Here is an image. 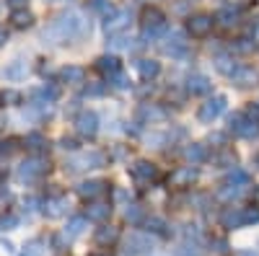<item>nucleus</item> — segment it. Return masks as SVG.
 Returning <instances> with one entry per match:
<instances>
[{
  "label": "nucleus",
  "mask_w": 259,
  "mask_h": 256,
  "mask_svg": "<svg viewBox=\"0 0 259 256\" xmlns=\"http://www.w3.org/2000/svg\"><path fill=\"white\" fill-rule=\"evenodd\" d=\"M215 68H218L221 73H226V75H233V70H236V65H231V57H226V55L215 57Z\"/></svg>",
  "instance_id": "obj_31"
},
{
  "label": "nucleus",
  "mask_w": 259,
  "mask_h": 256,
  "mask_svg": "<svg viewBox=\"0 0 259 256\" xmlns=\"http://www.w3.org/2000/svg\"><path fill=\"white\" fill-rule=\"evenodd\" d=\"M140 117H145V119H161L163 112H161V109H153V106H143V109H140Z\"/></svg>",
  "instance_id": "obj_35"
},
{
  "label": "nucleus",
  "mask_w": 259,
  "mask_h": 256,
  "mask_svg": "<svg viewBox=\"0 0 259 256\" xmlns=\"http://www.w3.org/2000/svg\"><path fill=\"white\" fill-rule=\"evenodd\" d=\"M226 104H228L226 96H212V98H207V101L200 106L197 119H200L202 124H212L215 119H218V117L226 112Z\"/></svg>",
  "instance_id": "obj_4"
},
{
  "label": "nucleus",
  "mask_w": 259,
  "mask_h": 256,
  "mask_svg": "<svg viewBox=\"0 0 259 256\" xmlns=\"http://www.w3.org/2000/svg\"><path fill=\"white\" fill-rule=\"evenodd\" d=\"M3 98H6V101H18V93H13V91H8V93H6Z\"/></svg>",
  "instance_id": "obj_43"
},
{
  "label": "nucleus",
  "mask_w": 259,
  "mask_h": 256,
  "mask_svg": "<svg viewBox=\"0 0 259 256\" xmlns=\"http://www.w3.org/2000/svg\"><path fill=\"white\" fill-rule=\"evenodd\" d=\"M112 215V207L109 204H94V207H89V218L91 220H106V218H109Z\"/></svg>",
  "instance_id": "obj_26"
},
{
  "label": "nucleus",
  "mask_w": 259,
  "mask_h": 256,
  "mask_svg": "<svg viewBox=\"0 0 259 256\" xmlns=\"http://www.w3.org/2000/svg\"><path fill=\"white\" fill-rule=\"evenodd\" d=\"M68 197H50L47 199V204H45V212L50 218H60V215H65L68 212Z\"/></svg>",
  "instance_id": "obj_17"
},
{
  "label": "nucleus",
  "mask_w": 259,
  "mask_h": 256,
  "mask_svg": "<svg viewBox=\"0 0 259 256\" xmlns=\"http://www.w3.org/2000/svg\"><path fill=\"white\" fill-rule=\"evenodd\" d=\"M6 39H8V34H6L3 29H0V47H3V41H6Z\"/></svg>",
  "instance_id": "obj_45"
},
{
  "label": "nucleus",
  "mask_w": 259,
  "mask_h": 256,
  "mask_svg": "<svg viewBox=\"0 0 259 256\" xmlns=\"http://www.w3.org/2000/svg\"><path fill=\"white\" fill-rule=\"evenodd\" d=\"M26 73H29V65H26V62H21V60L13 62L11 68H6V78H8V80H24Z\"/></svg>",
  "instance_id": "obj_22"
},
{
  "label": "nucleus",
  "mask_w": 259,
  "mask_h": 256,
  "mask_svg": "<svg viewBox=\"0 0 259 256\" xmlns=\"http://www.w3.org/2000/svg\"><path fill=\"white\" fill-rule=\"evenodd\" d=\"M138 73H140L145 80L156 78V75L161 73V62H156V60H138Z\"/></svg>",
  "instance_id": "obj_19"
},
{
  "label": "nucleus",
  "mask_w": 259,
  "mask_h": 256,
  "mask_svg": "<svg viewBox=\"0 0 259 256\" xmlns=\"http://www.w3.org/2000/svg\"><path fill=\"white\" fill-rule=\"evenodd\" d=\"M244 189H246V186H231V184H226V186L221 189L218 197H221V199H236V197L244 194Z\"/></svg>",
  "instance_id": "obj_30"
},
{
  "label": "nucleus",
  "mask_w": 259,
  "mask_h": 256,
  "mask_svg": "<svg viewBox=\"0 0 259 256\" xmlns=\"http://www.w3.org/2000/svg\"><path fill=\"white\" fill-rule=\"evenodd\" d=\"M148 230H153V233H163V220H158V218L148 220Z\"/></svg>",
  "instance_id": "obj_38"
},
{
  "label": "nucleus",
  "mask_w": 259,
  "mask_h": 256,
  "mask_svg": "<svg viewBox=\"0 0 259 256\" xmlns=\"http://www.w3.org/2000/svg\"><path fill=\"white\" fill-rule=\"evenodd\" d=\"M205 156H207V153H205V147L197 145V142H192L187 150H184V158H187L192 166H194V163H200V161H205Z\"/></svg>",
  "instance_id": "obj_23"
},
{
  "label": "nucleus",
  "mask_w": 259,
  "mask_h": 256,
  "mask_svg": "<svg viewBox=\"0 0 259 256\" xmlns=\"http://www.w3.org/2000/svg\"><path fill=\"white\" fill-rule=\"evenodd\" d=\"M187 88H189V93H194V96H202V93L210 91V78L202 75V73H194V75L187 78Z\"/></svg>",
  "instance_id": "obj_16"
},
{
  "label": "nucleus",
  "mask_w": 259,
  "mask_h": 256,
  "mask_svg": "<svg viewBox=\"0 0 259 256\" xmlns=\"http://www.w3.org/2000/svg\"><path fill=\"white\" fill-rule=\"evenodd\" d=\"M89 31H91L89 21H85L78 11H68V13H60L45 29V41H50V44H62V41H70V39H80Z\"/></svg>",
  "instance_id": "obj_1"
},
{
  "label": "nucleus",
  "mask_w": 259,
  "mask_h": 256,
  "mask_svg": "<svg viewBox=\"0 0 259 256\" xmlns=\"http://www.w3.org/2000/svg\"><path fill=\"white\" fill-rule=\"evenodd\" d=\"M26 142H29V147H34V150H39V147H45V137H41V135H29L26 137Z\"/></svg>",
  "instance_id": "obj_36"
},
{
  "label": "nucleus",
  "mask_w": 259,
  "mask_h": 256,
  "mask_svg": "<svg viewBox=\"0 0 259 256\" xmlns=\"http://www.w3.org/2000/svg\"><path fill=\"white\" fill-rule=\"evenodd\" d=\"M96 241H99V243H114V241H117V228H112V225H109V228H101V230L96 233Z\"/></svg>",
  "instance_id": "obj_29"
},
{
  "label": "nucleus",
  "mask_w": 259,
  "mask_h": 256,
  "mask_svg": "<svg viewBox=\"0 0 259 256\" xmlns=\"http://www.w3.org/2000/svg\"><path fill=\"white\" fill-rule=\"evenodd\" d=\"M50 3H65V0H50Z\"/></svg>",
  "instance_id": "obj_46"
},
{
  "label": "nucleus",
  "mask_w": 259,
  "mask_h": 256,
  "mask_svg": "<svg viewBox=\"0 0 259 256\" xmlns=\"http://www.w3.org/2000/svg\"><path fill=\"white\" fill-rule=\"evenodd\" d=\"M221 223L226 228H244L249 223H259V207H236V210H228L226 215L221 218Z\"/></svg>",
  "instance_id": "obj_2"
},
{
  "label": "nucleus",
  "mask_w": 259,
  "mask_h": 256,
  "mask_svg": "<svg viewBox=\"0 0 259 256\" xmlns=\"http://www.w3.org/2000/svg\"><path fill=\"white\" fill-rule=\"evenodd\" d=\"M228 124H231V132L239 135V137H244V140H254V137L259 135V122H256V119H249V117H244V114H233V117L228 119Z\"/></svg>",
  "instance_id": "obj_5"
},
{
  "label": "nucleus",
  "mask_w": 259,
  "mask_h": 256,
  "mask_svg": "<svg viewBox=\"0 0 259 256\" xmlns=\"http://www.w3.org/2000/svg\"><path fill=\"white\" fill-rule=\"evenodd\" d=\"M70 166V171H85V168H101L104 166V156L91 150V153H78L73 156L68 163H65V168Z\"/></svg>",
  "instance_id": "obj_6"
},
{
  "label": "nucleus",
  "mask_w": 259,
  "mask_h": 256,
  "mask_svg": "<svg viewBox=\"0 0 259 256\" xmlns=\"http://www.w3.org/2000/svg\"><path fill=\"white\" fill-rule=\"evenodd\" d=\"M236 18H239V11H236V8H221L218 16H215V21H221L223 26H233Z\"/></svg>",
  "instance_id": "obj_25"
},
{
  "label": "nucleus",
  "mask_w": 259,
  "mask_h": 256,
  "mask_svg": "<svg viewBox=\"0 0 259 256\" xmlns=\"http://www.w3.org/2000/svg\"><path fill=\"white\" fill-rule=\"evenodd\" d=\"M231 80H233L236 85H241V88H249V85H256L259 73H256L254 68H236L233 75H231Z\"/></svg>",
  "instance_id": "obj_14"
},
{
  "label": "nucleus",
  "mask_w": 259,
  "mask_h": 256,
  "mask_svg": "<svg viewBox=\"0 0 259 256\" xmlns=\"http://www.w3.org/2000/svg\"><path fill=\"white\" fill-rule=\"evenodd\" d=\"M89 6H91V11H96V13L112 11V3H109V0H89Z\"/></svg>",
  "instance_id": "obj_34"
},
{
  "label": "nucleus",
  "mask_w": 259,
  "mask_h": 256,
  "mask_svg": "<svg viewBox=\"0 0 259 256\" xmlns=\"http://www.w3.org/2000/svg\"><path fill=\"white\" fill-rule=\"evenodd\" d=\"M62 147H70V150H73V147H75V142H73V140H68V137H65V140H62Z\"/></svg>",
  "instance_id": "obj_44"
},
{
  "label": "nucleus",
  "mask_w": 259,
  "mask_h": 256,
  "mask_svg": "<svg viewBox=\"0 0 259 256\" xmlns=\"http://www.w3.org/2000/svg\"><path fill=\"white\" fill-rule=\"evenodd\" d=\"M197 176H200V171L194 166H184V168H179V171L171 174V184H174V186H189Z\"/></svg>",
  "instance_id": "obj_15"
},
{
  "label": "nucleus",
  "mask_w": 259,
  "mask_h": 256,
  "mask_svg": "<svg viewBox=\"0 0 259 256\" xmlns=\"http://www.w3.org/2000/svg\"><path fill=\"white\" fill-rule=\"evenodd\" d=\"M130 174H133V179L140 181V184H150V181L158 179V168L150 163V161H138V163H133Z\"/></svg>",
  "instance_id": "obj_10"
},
{
  "label": "nucleus",
  "mask_w": 259,
  "mask_h": 256,
  "mask_svg": "<svg viewBox=\"0 0 259 256\" xmlns=\"http://www.w3.org/2000/svg\"><path fill=\"white\" fill-rule=\"evenodd\" d=\"M161 52H163V55H168V57H182V55H187V41H184V34H182V31H171V34L163 39Z\"/></svg>",
  "instance_id": "obj_9"
},
{
  "label": "nucleus",
  "mask_w": 259,
  "mask_h": 256,
  "mask_svg": "<svg viewBox=\"0 0 259 256\" xmlns=\"http://www.w3.org/2000/svg\"><path fill=\"white\" fill-rule=\"evenodd\" d=\"M254 36H256V39H259V26H256V31H254Z\"/></svg>",
  "instance_id": "obj_47"
},
{
  "label": "nucleus",
  "mask_w": 259,
  "mask_h": 256,
  "mask_svg": "<svg viewBox=\"0 0 259 256\" xmlns=\"http://www.w3.org/2000/svg\"><path fill=\"white\" fill-rule=\"evenodd\" d=\"M212 24H215L212 16H207V13H197V16H192V18H189L187 29H189L192 36H207L210 29H212Z\"/></svg>",
  "instance_id": "obj_13"
},
{
  "label": "nucleus",
  "mask_w": 259,
  "mask_h": 256,
  "mask_svg": "<svg viewBox=\"0 0 259 256\" xmlns=\"http://www.w3.org/2000/svg\"><path fill=\"white\" fill-rule=\"evenodd\" d=\"M83 230H85V218H73L68 223V228H65V236H68V238H78Z\"/></svg>",
  "instance_id": "obj_24"
},
{
  "label": "nucleus",
  "mask_w": 259,
  "mask_h": 256,
  "mask_svg": "<svg viewBox=\"0 0 259 256\" xmlns=\"http://www.w3.org/2000/svg\"><path fill=\"white\" fill-rule=\"evenodd\" d=\"M177 256H202V251L197 248V243H184V246L177 251Z\"/></svg>",
  "instance_id": "obj_33"
},
{
  "label": "nucleus",
  "mask_w": 259,
  "mask_h": 256,
  "mask_svg": "<svg viewBox=\"0 0 259 256\" xmlns=\"http://www.w3.org/2000/svg\"><path fill=\"white\" fill-rule=\"evenodd\" d=\"M112 80H114V88H119V91H124V88H130V80L122 75V73H117V75H112Z\"/></svg>",
  "instance_id": "obj_37"
},
{
  "label": "nucleus",
  "mask_w": 259,
  "mask_h": 256,
  "mask_svg": "<svg viewBox=\"0 0 259 256\" xmlns=\"http://www.w3.org/2000/svg\"><path fill=\"white\" fill-rule=\"evenodd\" d=\"M130 11H114L112 16H106V21H104V29H106V34L109 36H114V34H119V31H124L127 26H130Z\"/></svg>",
  "instance_id": "obj_11"
},
{
  "label": "nucleus",
  "mask_w": 259,
  "mask_h": 256,
  "mask_svg": "<svg viewBox=\"0 0 259 256\" xmlns=\"http://www.w3.org/2000/svg\"><path fill=\"white\" fill-rule=\"evenodd\" d=\"M8 6L13 11H18V8H26V0H8Z\"/></svg>",
  "instance_id": "obj_41"
},
{
  "label": "nucleus",
  "mask_w": 259,
  "mask_h": 256,
  "mask_svg": "<svg viewBox=\"0 0 259 256\" xmlns=\"http://www.w3.org/2000/svg\"><path fill=\"white\" fill-rule=\"evenodd\" d=\"M11 18L16 21V26H29V24H31V13H29L26 8H24V11H13Z\"/></svg>",
  "instance_id": "obj_32"
},
{
  "label": "nucleus",
  "mask_w": 259,
  "mask_h": 256,
  "mask_svg": "<svg viewBox=\"0 0 259 256\" xmlns=\"http://www.w3.org/2000/svg\"><path fill=\"white\" fill-rule=\"evenodd\" d=\"M153 248V238L145 236V233H133L124 243V253L127 256H140V253H148Z\"/></svg>",
  "instance_id": "obj_8"
},
{
  "label": "nucleus",
  "mask_w": 259,
  "mask_h": 256,
  "mask_svg": "<svg viewBox=\"0 0 259 256\" xmlns=\"http://www.w3.org/2000/svg\"><path fill=\"white\" fill-rule=\"evenodd\" d=\"M62 80L65 83H70V85H78V83H83L85 80V70L83 68H78V65H68V68H62Z\"/></svg>",
  "instance_id": "obj_20"
},
{
  "label": "nucleus",
  "mask_w": 259,
  "mask_h": 256,
  "mask_svg": "<svg viewBox=\"0 0 259 256\" xmlns=\"http://www.w3.org/2000/svg\"><path fill=\"white\" fill-rule=\"evenodd\" d=\"M109 47L112 49H133L135 44H133V39H130V36H122V34H114V39H109Z\"/></svg>",
  "instance_id": "obj_27"
},
{
  "label": "nucleus",
  "mask_w": 259,
  "mask_h": 256,
  "mask_svg": "<svg viewBox=\"0 0 259 256\" xmlns=\"http://www.w3.org/2000/svg\"><path fill=\"white\" fill-rule=\"evenodd\" d=\"M96 68L112 78V75H117V73H119V60H117V57H112V55H106V57H101V60L96 62Z\"/></svg>",
  "instance_id": "obj_21"
},
{
  "label": "nucleus",
  "mask_w": 259,
  "mask_h": 256,
  "mask_svg": "<svg viewBox=\"0 0 259 256\" xmlns=\"http://www.w3.org/2000/svg\"><path fill=\"white\" fill-rule=\"evenodd\" d=\"M124 218H127V220H133V223H135V220H140V207L127 210V212H124Z\"/></svg>",
  "instance_id": "obj_40"
},
{
  "label": "nucleus",
  "mask_w": 259,
  "mask_h": 256,
  "mask_svg": "<svg viewBox=\"0 0 259 256\" xmlns=\"http://www.w3.org/2000/svg\"><path fill=\"white\" fill-rule=\"evenodd\" d=\"M226 184H231V186H249V176L244 174V171L236 168V171H231V174H228V181Z\"/></svg>",
  "instance_id": "obj_28"
},
{
  "label": "nucleus",
  "mask_w": 259,
  "mask_h": 256,
  "mask_svg": "<svg viewBox=\"0 0 259 256\" xmlns=\"http://www.w3.org/2000/svg\"><path fill=\"white\" fill-rule=\"evenodd\" d=\"M45 171H47V163L41 158H29V161H24L18 166L16 176H18V181H34V179H39L41 174H45Z\"/></svg>",
  "instance_id": "obj_7"
},
{
  "label": "nucleus",
  "mask_w": 259,
  "mask_h": 256,
  "mask_svg": "<svg viewBox=\"0 0 259 256\" xmlns=\"http://www.w3.org/2000/svg\"><path fill=\"white\" fill-rule=\"evenodd\" d=\"M163 31H166V16L158 8H148L143 13V36L145 39H156Z\"/></svg>",
  "instance_id": "obj_3"
},
{
  "label": "nucleus",
  "mask_w": 259,
  "mask_h": 256,
  "mask_svg": "<svg viewBox=\"0 0 259 256\" xmlns=\"http://www.w3.org/2000/svg\"><path fill=\"white\" fill-rule=\"evenodd\" d=\"M104 93V85H91L89 88V96H101Z\"/></svg>",
  "instance_id": "obj_42"
},
{
  "label": "nucleus",
  "mask_w": 259,
  "mask_h": 256,
  "mask_svg": "<svg viewBox=\"0 0 259 256\" xmlns=\"http://www.w3.org/2000/svg\"><path fill=\"white\" fill-rule=\"evenodd\" d=\"M75 130H78L83 137H94V135L99 132V117H96L94 112H83V114H78V119H75Z\"/></svg>",
  "instance_id": "obj_12"
},
{
  "label": "nucleus",
  "mask_w": 259,
  "mask_h": 256,
  "mask_svg": "<svg viewBox=\"0 0 259 256\" xmlns=\"http://www.w3.org/2000/svg\"><path fill=\"white\" fill-rule=\"evenodd\" d=\"M39 96L45 98V101H55V98H57V91H55V88H41Z\"/></svg>",
  "instance_id": "obj_39"
},
{
  "label": "nucleus",
  "mask_w": 259,
  "mask_h": 256,
  "mask_svg": "<svg viewBox=\"0 0 259 256\" xmlns=\"http://www.w3.org/2000/svg\"><path fill=\"white\" fill-rule=\"evenodd\" d=\"M104 189H106L104 181H83V184L78 186V194L85 197V199H94V197L104 194Z\"/></svg>",
  "instance_id": "obj_18"
}]
</instances>
